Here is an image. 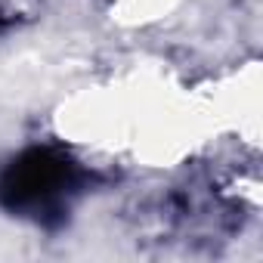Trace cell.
<instances>
[{"mask_svg":"<svg viewBox=\"0 0 263 263\" xmlns=\"http://www.w3.org/2000/svg\"><path fill=\"white\" fill-rule=\"evenodd\" d=\"M62 186H68V167L47 152H34L19 161L7 180V192L16 204H47L59 195Z\"/></svg>","mask_w":263,"mask_h":263,"instance_id":"6da1fadb","label":"cell"}]
</instances>
